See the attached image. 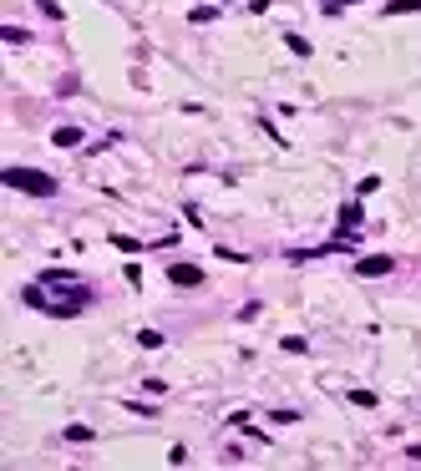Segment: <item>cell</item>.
<instances>
[{"instance_id":"6da1fadb","label":"cell","mask_w":421,"mask_h":471,"mask_svg":"<svg viewBox=\"0 0 421 471\" xmlns=\"http://www.w3.org/2000/svg\"><path fill=\"white\" fill-rule=\"evenodd\" d=\"M10 182V188H21V193H31V198H51L56 193V178H46V173H36V167H5L0 173Z\"/></svg>"},{"instance_id":"7a4b0ae2","label":"cell","mask_w":421,"mask_h":471,"mask_svg":"<svg viewBox=\"0 0 421 471\" xmlns=\"http://www.w3.org/2000/svg\"><path fill=\"white\" fill-rule=\"evenodd\" d=\"M168 284H178V289H198V284H203V269H198V264H173V269H168Z\"/></svg>"},{"instance_id":"3957f363","label":"cell","mask_w":421,"mask_h":471,"mask_svg":"<svg viewBox=\"0 0 421 471\" xmlns=\"http://www.w3.org/2000/svg\"><path fill=\"white\" fill-rule=\"evenodd\" d=\"M396 264H391L386 254H376V258H361V264H355V274H361V279H381V274H391Z\"/></svg>"},{"instance_id":"277c9868","label":"cell","mask_w":421,"mask_h":471,"mask_svg":"<svg viewBox=\"0 0 421 471\" xmlns=\"http://www.w3.org/2000/svg\"><path fill=\"white\" fill-rule=\"evenodd\" d=\"M82 142V127H56V147H76Z\"/></svg>"},{"instance_id":"5b68a950","label":"cell","mask_w":421,"mask_h":471,"mask_svg":"<svg viewBox=\"0 0 421 471\" xmlns=\"http://www.w3.org/2000/svg\"><path fill=\"white\" fill-rule=\"evenodd\" d=\"M411 10H421V0H391L386 16H411Z\"/></svg>"},{"instance_id":"8992f818","label":"cell","mask_w":421,"mask_h":471,"mask_svg":"<svg viewBox=\"0 0 421 471\" xmlns=\"http://www.w3.org/2000/svg\"><path fill=\"white\" fill-rule=\"evenodd\" d=\"M350 405H361V411H371V405H376V396H371V390H350Z\"/></svg>"},{"instance_id":"52a82bcc","label":"cell","mask_w":421,"mask_h":471,"mask_svg":"<svg viewBox=\"0 0 421 471\" xmlns=\"http://www.w3.org/2000/svg\"><path fill=\"white\" fill-rule=\"evenodd\" d=\"M285 46L295 51V56H310V41H304V36H285Z\"/></svg>"},{"instance_id":"ba28073f","label":"cell","mask_w":421,"mask_h":471,"mask_svg":"<svg viewBox=\"0 0 421 471\" xmlns=\"http://www.w3.org/2000/svg\"><path fill=\"white\" fill-rule=\"evenodd\" d=\"M325 16H340V10H350V0H320Z\"/></svg>"},{"instance_id":"9c48e42d","label":"cell","mask_w":421,"mask_h":471,"mask_svg":"<svg viewBox=\"0 0 421 471\" xmlns=\"http://www.w3.org/2000/svg\"><path fill=\"white\" fill-rule=\"evenodd\" d=\"M137 339H143V350H158V345H163V335H158V330H143Z\"/></svg>"}]
</instances>
